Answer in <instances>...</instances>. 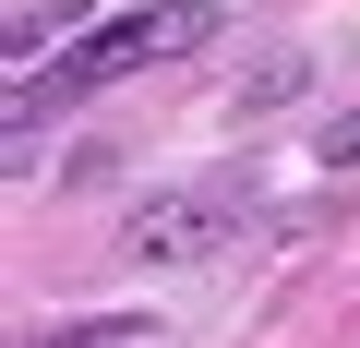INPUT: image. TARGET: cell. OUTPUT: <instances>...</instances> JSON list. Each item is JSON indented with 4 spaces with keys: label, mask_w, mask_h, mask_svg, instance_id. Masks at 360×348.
Segmentation results:
<instances>
[{
    "label": "cell",
    "mask_w": 360,
    "mask_h": 348,
    "mask_svg": "<svg viewBox=\"0 0 360 348\" xmlns=\"http://www.w3.org/2000/svg\"><path fill=\"white\" fill-rule=\"evenodd\" d=\"M60 348H120V324H96V336H60Z\"/></svg>",
    "instance_id": "obj_6"
},
{
    "label": "cell",
    "mask_w": 360,
    "mask_h": 348,
    "mask_svg": "<svg viewBox=\"0 0 360 348\" xmlns=\"http://www.w3.org/2000/svg\"><path fill=\"white\" fill-rule=\"evenodd\" d=\"M84 25V0H25V13H13V60H37L49 37H72Z\"/></svg>",
    "instance_id": "obj_3"
},
{
    "label": "cell",
    "mask_w": 360,
    "mask_h": 348,
    "mask_svg": "<svg viewBox=\"0 0 360 348\" xmlns=\"http://www.w3.org/2000/svg\"><path fill=\"white\" fill-rule=\"evenodd\" d=\"M205 37H217V0H132V13L84 25V37L60 49V72H37V84L13 96V168H37L49 108L96 96V84H120V72H144V60H180V49H205Z\"/></svg>",
    "instance_id": "obj_1"
},
{
    "label": "cell",
    "mask_w": 360,
    "mask_h": 348,
    "mask_svg": "<svg viewBox=\"0 0 360 348\" xmlns=\"http://www.w3.org/2000/svg\"><path fill=\"white\" fill-rule=\"evenodd\" d=\"M324 156H336V168H360V108H348V120L324 132Z\"/></svg>",
    "instance_id": "obj_5"
},
{
    "label": "cell",
    "mask_w": 360,
    "mask_h": 348,
    "mask_svg": "<svg viewBox=\"0 0 360 348\" xmlns=\"http://www.w3.org/2000/svg\"><path fill=\"white\" fill-rule=\"evenodd\" d=\"M276 96H300V49H276V60L240 84V108H276Z\"/></svg>",
    "instance_id": "obj_4"
},
{
    "label": "cell",
    "mask_w": 360,
    "mask_h": 348,
    "mask_svg": "<svg viewBox=\"0 0 360 348\" xmlns=\"http://www.w3.org/2000/svg\"><path fill=\"white\" fill-rule=\"evenodd\" d=\"M240 217H252V205H240L229 181H193V193H156V205L120 228V252H132V264H205V252H229Z\"/></svg>",
    "instance_id": "obj_2"
}]
</instances>
